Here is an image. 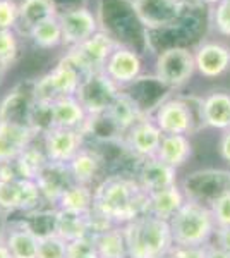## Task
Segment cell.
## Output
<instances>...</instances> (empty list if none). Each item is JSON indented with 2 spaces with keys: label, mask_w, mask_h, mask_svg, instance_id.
<instances>
[{
  "label": "cell",
  "mask_w": 230,
  "mask_h": 258,
  "mask_svg": "<svg viewBox=\"0 0 230 258\" xmlns=\"http://www.w3.org/2000/svg\"><path fill=\"white\" fill-rule=\"evenodd\" d=\"M146 209L148 193L134 177L110 176L93 189V214L110 226H125Z\"/></svg>",
  "instance_id": "obj_1"
},
{
  "label": "cell",
  "mask_w": 230,
  "mask_h": 258,
  "mask_svg": "<svg viewBox=\"0 0 230 258\" xmlns=\"http://www.w3.org/2000/svg\"><path fill=\"white\" fill-rule=\"evenodd\" d=\"M129 258H163L174 248L170 224L149 214L122 226Z\"/></svg>",
  "instance_id": "obj_2"
},
{
  "label": "cell",
  "mask_w": 230,
  "mask_h": 258,
  "mask_svg": "<svg viewBox=\"0 0 230 258\" xmlns=\"http://www.w3.org/2000/svg\"><path fill=\"white\" fill-rule=\"evenodd\" d=\"M169 224L177 246H204L216 232L210 207L194 200H187Z\"/></svg>",
  "instance_id": "obj_3"
},
{
  "label": "cell",
  "mask_w": 230,
  "mask_h": 258,
  "mask_svg": "<svg viewBox=\"0 0 230 258\" xmlns=\"http://www.w3.org/2000/svg\"><path fill=\"white\" fill-rule=\"evenodd\" d=\"M153 120L163 135H192L206 126L203 117V100L196 97L165 100L158 105Z\"/></svg>",
  "instance_id": "obj_4"
},
{
  "label": "cell",
  "mask_w": 230,
  "mask_h": 258,
  "mask_svg": "<svg viewBox=\"0 0 230 258\" xmlns=\"http://www.w3.org/2000/svg\"><path fill=\"white\" fill-rule=\"evenodd\" d=\"M196 71L194 53L189 48L175 45L163 48L155 62V80L169 90H177L191 81Z\"/></svg>",
  "instance_id": "obj_5"
},
{
  "label": "cell",
  "mask_w": 230,
  "mask_h": 258,
  "mask_svg": "<svg viewBox=\"0 0 230 258\" xmlns=\"http://www.w3.org/2000/svg\"><path fill=\"white\" fill-rule=\"evenodd\" d=\"M81 80V71L64 57L48 74L35 81V102H53L64 97H74Z\"/></svg>",
  "instance_id": "obj_6"
},
{
  "label": "cell",
  "mask_w": 230,
  "mask_h": 258,
  "mask_svg": "<svg viewBox=\"0 0 230 258\" xmlns=\"http://www.w3.org/2000/svg\"><path fill=\"white\" fill-rule=\"evenodd\" d=\"M119 93L120 86L115 85L103 71H100V73H91L83 76L74 97L83 105L86 114L93 117V115L105 114L114 103V100L119 97Z\"/></svg>",
  "instance_id": "obj_7"
},
{
  "label": "cell",
  "mask_w": 230,
  "mask_h": 258,
  "mask_svg": "<svg viewBox=\"0 0 230 258\" xmlns=\"http://www.w3.org/2000/svg\"><path fill=\"white\" fill-rule=\"evenodd\" d=\"M117 47H119V43L110 35L100 30L91 38L69 48V52L65 53V59L72 62L83 73V76H86V74L100 73L105 69L108 57L112 55V52Z\"/></svg>",
  "instance_id": "obj_8"
},
{
  "label": "cell",
  "mask_w": 230,
  "mask_h": 258,
  "mask_svg": "<svg viewBox=\"0 0 230 258\" xmlns=\"http://www.w3.org/2000/svg\"><path fill=\"white\" fill-rule=\"evenodd\" d=\"M137 19L148 33L170 30L181 21L187 4L184 0H131Z\"/></svg>",
  "instance_id": "obj_9"
},
{
  "label": "cell",
  "mask_w": 230,
  "mask_h": 258,
  "mask_svg": "<svg viewBox=\"0 0 230 258\" xmlns=\"http://www.w3.org/2000/svg\"><path fill=\"white\" fill-rule=\"evenodd\" d=\"M43 200L35 181L19 176H0V209L7 212L33 210Z\"/></svg>",
  "instance_id": "obj_10"
},
{
  "label": "cell",
  "mask_w": 230,
  "mask_h": 258,
  "mask_svg": "<svg viewBox=\"0 0 230 258\" xmlns=\"http://www.w3.org/2000/svg\"><path fill=\"white\" fill-rule=\"evenodd\" d=\"M58 21L62 28V45L72 48L91 38L100 31V21L88 7H72L58 12Z\"/></svg>",
  "instance_id": "obj_11"
},
{
  "label": "cell",
  "mask_w": 230,
  "mask_h": 258,
  "mask_svg": "<svg viewBox=\"0 0 230 258\" xmlns=\"http://www.w3.org/2000/svg\"><path fill=\"white\" fill-rule=\"evenodd\" d=\"M162 138L163 133L160 131V127L157 126L153 119L146 115V117L137 120L132 127L127 129V133L124 135V145L136 159L146 160L157 157Z\"/></svg>",
  "instance_id": "obj_12"
},
{
  "label": "cell",
  "mask_w": 230,
  "mask_h": 258,
  "mask_svg": "<svg viewBox=\"0 0 230 258\" xmlns=\"http://www.w3.org/2000/svg\"><path fill=\"white\" fill-rule=\"evenodd\" d=\"M83 135L78 129L52 127L43 135V150L52 164L67 165L83 148Z\"/></svg>",
  "instance_id": "obj_13"
},
{
  "label": "cell",
  "mask_w": 230,
  "mask_h": 258,
  "mask_svg": "<svg viewBox=\"0 0 230 258\" xmlns=\"http://www.w3.org/2000/svg\"><path fill=\"white\" fill-rule=\"evenodd\" d=\"M38 133L31 126L12 120H0V165L14 162L33 143Z\"/></svg>",
  "instance_id": "obj_14"
},
{
  "label": "cell",
  "mask_w": 230,
  "mask_h": 258,
  "mask_svg": "<svg viewBox=\"0 0 230 258\" xmlns=\"http://www.w3.org/2000/svg\"><path fill=\"white\" fill-rule=\"evenodd\" d=\"M141 71H143V62H141L139 53L131 47L119 45L112 55L108 57L103 73L110 78L115 85L124 86L131 85L139 80Z\"/></svg>",
  "instance_id": "obj_15"
},
{
  "label": "cell",
  "mask_w": 230,
  "mask_h": 258,
  "mask_svg": "<svg viewBox=\"0 0 230 258\" xmlns=\"http://www.w3.org/2000/svg\"><path fill=\"white\" fill-rule=\"evenodd\" d=\"M196 69L199 74L208 80H215L221 76L230 66V50L216 41H208V43L199 45L194 52Z\"/></svg>",
  "instance_id": "obj_16"
},
{
  "label": "cell",
  "mask_w": 230,
  "mask_h": 258,
  "mask_svg": "<svg viewBox=\"0 0 230 258\" xmlns=\"http://www.w3.org/2000/svg\"><path fill=\"white\" fill-rule=\"evenodd\" d=\"M33 86H35V81H29L28 86L19 85L12 91H9V95L0 103V120L28 124L29 112H31V107L35 103Z\"/></svg>",
  "instance_id": "obj_17"
},
{
  "label": "cell",
  "mask_w": 230,
  "mask_h": 258,
  "mask_svg": "<svg viewBox=\"0 0 230 258\" xmlns=\"http://www.w3.org/2000/svg\"><path fill=\"white\" fill-rule=\"evenodd\" d=\"M137 182L146 193H155V191L165 189L169 186L177 184V169L163 164L157 157L153 159L141 160L139 174H137Z\"/></svg>",
  "instance_id": "obj_18"
},
{
  "label": "cell",
  "mask_w": 230,
  "mask_h": 258,
  "mask_svg": "<svg viewBox=\"0 0 230 258\" xmlns=\"http://www.w3.org/2000/svg\"><path fill=\"white\" fill-rule=\"evenodd\" d=\"M186 202H187L186 195L182 193V189L177 184L169 186L165 189L155 191V193L148 195V209H146V214L170 222Z\"/></svg>",
  "instance_id": "obj_19"
},
{
  "label": "cell",
  "mask_w": 230,
  "mask_h": 258,
  "mask_svg": "<svg viewBox=\"0 0 230 258\" xmlns=\"http://www.w3.org/2000/svg\"><path fill=\"white\" fill-rule=\"evenodd\" d=\"M72 182H74V179L70 176L67 165L52 164V162H48L47 167L41 172V176L36 179V184H38V188H40L41 197H43V200L52 202V203H57L58 198L62 197V193H64Z\"/></svg>",
  "instance_id": "obj_20"
},
{
  "label": "cell",
  "mask_w": 230,
  "mask_h": 258,
  "mask_svg": "<svg viewBox=\"0 0 230 258\" xmlns=\"http://www.w3.org/2000/svg\"><path fill=\"white\" fill-rule=\"evenodd\" d=\"M52 119L53 127L78 129L83 133L90 115L86 114L76 97H64L52 102Z\"/></svg>",
  "instance_id": "obj_21"
},
{
  "label": "cell",
  "mask_w": 230,
  "mask_h": 258,
  "mask_svg": "<svg viewBox=\"0 0 230 258\" xmlns=\"http://www.w3.org/2000/svg\"><path fill=\"white\" fill-rule=\"evenodd\" d=\"M105 115L110 119V122L117 127L120 135H125L129 127L134 126L139 119L146 117V112L141 109V105L136 102L134 97L120 91L119 97L110 105V109L105 112Z\"/></svg>",
  "instance_id": "obj_22"
},
{
  "label": "cell",
  "mask_w": 230,
  "mask_h": 258,
  "mask_svg": "<svg viewBox=\"0 0 230 258\" xmlns=\"http://www.w3.org/2000/svg\"><path fill=\"white\" fill-rule=\"evenodd\" d=\"M91 229H93L91 214H78V212H67L58 209L55 219H53L52 231L57 232L67 243H70V241L85 238V236H91Z\"/></svg>",
  "instance_id": "obj_23"
},
{
  "label": "cell",
  "mask_w": 230,
  "mask_h": 258,
  "mask_svg": "<svg viewBox=\"0 0 230 258\" xmlns=\"http://www.w3.org/2000/svg\"><path fill=\"white\" fill-rule=\"evenodd\" d=\"M192 143L186 135H163L157 159L163 164L179 169L191 159Z\"/></svg>",
  "instance_id": "obj_24"
},
{
  "label": "cell",
  "mask_w": 230,
  "mask_h": 258,
  "mask_svg": "<svg viewBox=\"0 0 230 258\" xmlns=\"http://www.w3.org/2000/svg\"><path fill=\"white\" fill-rule=\"evenodd\" d=\"M57 14L58 9L53 0H23L19 2V19L16 28H21V31L29 35L35 26Z\"/></svg>",
  "instance_id": "obj_25"
},
{
  "label": "cell",
  "mask_w": 230,
  "mask_h": 258,
  "mask_svg": "<svg viewBox=\"0 0 230 258\" xmlns=\"http://www.w3.org/2000/svg\"><path fill=\"white\" fill-rule=\"evenodd\" d=\"M40 234L28 224H19L7 232L4 243L9 248L12 258H36L38 255Z\"/></svg>",
  "instance_id": "obj_26"
},
{
  "label": "cell",
  "mask_w": 230,
  "mask_h": 258,
  "mask_svg": "<svg viewBox=\"0 0 230 258\" xmlns=\"http://www.w3.org/2000/svg\"><path fill=\"white\" fill-rule=\"evenodd\" d=\"M98 258H129L122 226H108L91 234Z\"/></svg>",
  "instance_id": "obj_27"
},
{
  "label": "cell",
  "mask_w": 230,
  "mask_h": 258,
  "mask_svg": "<svg viewBox=\"0 0 230 258\" xmlns=\"http://www.w3.org/2000/svg\"><path fill=\"white\" fill-rule=\"evenodd\" d=\"M204 124L213 129L230 127V95L223 91H215L203 100Z\"/></svg>",
  "instance_id": "obj_28"
},
{
  "label": "cell",
  "mask_w": 230,
  "mask_h": 258,
  "mask_svg": "<svg viewBox=\"0 0 230 258\" xmlns=\"http://www.w3.org/2000/svg\"><path fill=\"white\" fill-rule=\"evenodd\" d=\"M69 172L72 176L74 182L79 184H88L93 182V179L98 176L100 167H102V157L93 150H86L83 147L79 153L67 164Z\"/></svg>",
  "instance_id": "obj_29"
},
{
  "label": "cell",
  "mask_w": 230,
  "mask_h": 258,
  "mask_svg": "<svg viewBox=\"0 0 230 258\" xmlns=\"http://www.w3.org/2000/svg\"><path fill=\"white\" fill-rule=\"evenodd\" d=\"M58 209L78 214H91L93 210V189L88 184L72 182L57 202Z\"/></svg>",
  "instance_id": "obj_30"
},
{
  "label": "cell",
  "mask_w": 230,
  "mask_h": 258,
  "mask_svg": "<svg viewBox=\"0 0 230 258\" xmlns=\"http://www.w3.org/2000/svg\"><path fill=\"white\" fill-rule=\"evenodd\" d=\"M47 164H48V157L45 153V150H38L33 147V145H29L18 159L12 162V165H14L19 177L29 179V181H35V182L41 176V172L47 167Z\"/></svg>",
  "instance_id": "obj_31"
},
{
  "label": "cell",
  "mask_w": 230,
  "mask_h": 258,
  "mask_svg": "<svg viewBox=\"0 0 230 258\" xmlns=\"http://www.w3.org/2000/svg\"><path fill=\"white\" fill-rule=\"evenodd\" d=\"M28 36L40 48H55L58 45H62V28L60 21H58V14L35 26L29 31Z\"/></svg>",
  "instance_id": "obj_32"
},
{
  "label": "cell",
  "mask_w": 230,
  "mask_h": 258,
  "mask_svg": "<svg viewBox=\"0 0 230 258\" xmlns=\"http://www.w3.org/2000/svg\"><path fill=\"white\" fill-rule=\"evenodd\" d=\"M69 243L53 231L43 232L38 239V255L36 258H67Z\"/></svg>",
  "instance_id": "obj_33"
},
{
  "label": "cell",
  "mask_w": 230,
  "mask_h": 258,
  "mask_svg": "<svg viewBox=\"0 0 230 258\" xmlns=\"http://www.w3.org/2000/svg\"><path fill=\"white\" fill-rule=\"evenodd\" d=\"M19 45L14 30H0V78L18 59Z\"/></svg>",
  "instance_id": "obj_34"
},
{
  "label": "cell",
  "mask_w": 230,
  "mask_h": 258,
  "mask_svg": "<svg viewBox=\"0 0 230 258\" xmlns=\"http://www.w3.org/2000/svg\"><path fill=\"white\" fill-rule=\"evenodd\" d=\"M210 210L215 219L216 229L230 227V191L216 198L210 205Z\"/></svg>",
  "instance_id": "obj_35"
},
{
  "label": "cell",
  "mask_w": 230,
  "mask_h": 258,
  "mask_svg": "<svg viewBox=\"0 0 230 258\" xmlns=\"http://www.w3.org/2000/svg\"><path fill=\"white\" fill-rule=\"evenodd\" d=\"M67 258H98L93 238L85 236V238L70 241L67 246Z\"/></svg>",
  "instance_id": "obj_36"
},
{
  "label": "cell",
  "mask_w": 230,
  "mask_h": 258,
  "mask_svg": "<svg viewBox=\"0 0 230 258\" xmlns=\"http://www.w3.org/2000/svg\"><path fill=\"white\" fill-rule=\"evenodd\" d=\"M19 19V4L16 0H0V30H16Z\"/></svg>",
  "instance_id": "obj_37"
},
{
  "label": "cell",
  "mask_w": 230,
  "mask_h": 258,
  "mask_svg": "<svg viewBox=\"0 0 230 258\" xmlns=\"http://www.w3.org/2000/svg\"><path fill=\"white\" fill-rule=\"evenodd\" d=\"M213 24L223 36H230V0H221L213 11Z\"/></svg>",
  "instance_id": "obj_38"
},
{
  "label": "cell",
  "mask_w": 230,
  "mask_h": 258,
  "mask_svg": "<svg viewBox=\"0 0 230 258\" xmlns=\"http://www.w3.org/2000/svg\"><path fill=\"white\" fill-rule=\"evenodd\" d=\"M208 244L204 246H177L174 244L170 258H206Z\"/></svg>",
  "instance_id": "obj_39"
},
{
  "label": "cell",
  "mask_w": 230,
  "mask_h": 258,
  "mask_svg": "<svg viewBox=\"0 0 230 258\" xmlns=\"http://www.w3.org/2000/svg\"><path fill=\"white\" fill-rule=\"evenodd\" d=\"M216 246L221 248L223 251L230 253V227L216 229Z\"/></svg>",
  "instance_id": "obj_40"
},
{
  "label": "cell",
  "mask_w": 230,
  "mask_h": 258,
  "mask_svg": "<svg viewBox=\"0 0 230 258\" xmlns=\"http://www.w3.org/2000/svg\"><path fill=\"white\" fill-rule=\"evenodd\" d=\"M220 155L223 160L230 162V127L225 129L220 138Z\"/></svg>",
  "instance_id": "obj_41"
},
{
  "label": "cell",
  "mask_w": 230,
  "mask_h": 258,
  "mask_svg": "<svg viewBox=\"0 0 230 258\" xmlns=\"http://www.w3.org/2000/svg\"><path fill=\"white\" fill-rule=\"evenodd\" d=\"M206 258H230V253L223 251V249L218 246H208Z\"/></svg>",
  "instance_id": "obj_42"
},
{
  "label": "cell",
  "mask_w": 230,
  "mask_h": 258,
  "mask_svg": "<svg viewBox=\"0 0 230 258\" xmlns=\"http://www.w3.org/2000/svg\"><path fill=\"white\" fill-rule=\"evenodd\" d=\"M0 258H12L9 248H7L6 243H0Z\"/></svg>",
  "instance_id": "obj_43"
},
{
  "label": "cell",
  "mask_w": 230,
  "mask_h": 258,
  "mask_svg": "<svg viewBox=\"0 0 230 258\" xmlns=\"http://www.w3.org/2000/svg\"><path fill=\"white\" fill-rule=\"evenodd\" d=\"M218 2L221 0H199V4H203V6H216Z\"/></svg>",
  "instance_id": "obj_44"
},
{
  "label": "cell",
  "mask_w": 230,
  "mask_h": 258,
  "mask_svg": "<svg viewBox=\"0 0 230 258\" xmlns=\"http://www.w3.org/2000/svg\"><path fill=\"white\" fill-rule=\"evenodd\" d=\"M186 4H191V6H199V0H184ZM203 6V4H201Z\"/></svg>",
  "instance_id": "obj_45"
},
{
  "label": "cell",
  "mask_w": 230,
  "mask_h": 258,
  "mask_svg": "<svg viewBox=\"0 0 230 258\" xmlns=\"http://www.w3.org/2000/svg\"><path fill=\"white\" fill-rule=\"evenodd\" d=\"M163 258H170V255H169V256H163Z\"/></svg>",
  "instance_id": "obj_46"
}]
</instances>
